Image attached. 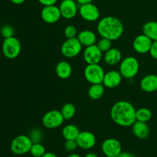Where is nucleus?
Instances as JSON below:
<instances>
[{"label": "nucleus", "mask_w": 157, "mask_h": 157, "mask_svg": "<svg viewBox=\"0 0 157 157\" xmlns=\"http://www.w3.org/2000/svg\"><path fill=\"white\" fill-rule=\"evenodd\" d=\"M136 109L130 102L120 101L115 103L110 110V117L118 126L132 127L136 122Z\"/></svg>", "instance_id": "nucleus-1"}, {"label": "nucleus", "mask_w": 157, "mask_h": 157, "mask_svg": "<svg viewBox=\"0 0 157 157\" xmlns=\"http://www.w3.org/2000/svg\"><path fill=\"white\" fill-rule=\"evenodd\" d=\"M97 29L101 38H106L111 41L117 40L124 33V25L119 18L114 16H105L98 23Z\"/></svg>", "instance_id": "nucleus-2"}, {"label": "nucleus", "mask_w": 157, "mask_h": 157, "mask_svg": "<svg viewBox=\"0 0 157 157\" xmlns=\"http://www.w3.org/2000/svg\"><path fill=\"white\" fill-rule=\"evenodd\" d=\"M139 70V61L135 57H127L121 61L119 71L123 78H127V79H132L137 75Z\"/></svg>", "instance_id": "nucleus-3"}, {"label": "nucleus", "mask_w": 157, "mask_h": 157, "mask_svg": "<svg viewBox=\"0 0 157 157\" xmlns=\"http://www.w3.org/2000/svg\"><path fill=\"white\" fill-rule=\"evenodd\" d=\"M32 141L27 135H18L12 140L10 144L11 151L15 155L21 156L29 153L32 147Z\"/></svg>", "instance_id": "nucleus-4"}, {"label": "nucleus", "mask_w": 157, "mask_h": 157, "mask_svg": "<svg viewBox=\"0 0 157 157\" xmlns=\"http://www.w3.org/2000/svg\"><path fill=\"white\" fill-rule=\"evenodd\" d=\"M2 54L8 59H15L20 55L21 51V42L15 36L4 38L2 45Z\"/></svg>", "instance_id": "nucleus-5"}, {"label": "nucleus", "mask_w": 157, "mask_h": 157, "mask_svg": "<svg viewBox=\"0 0 157 157\" xmlns=\"http://www.w3.org/2000/svg\"><path fill=\"white\" fill-rule=\"evenodd\" d=\"M84 75L90 84H102L105 71L99 64H87L84 68Z\"/></svg>", "instance_id": "nucleus-6"}, {"label": "nucleus", "mask_w": 157, "mask_h": 157, "mask_svg": "<svg viewBox=\"0 0 157 157\" xmlns=\"http://www.w3.org/2000/svg\"><path fill=\"white\" fill-rule=\"evenodd\" d=\"M83 45L78 38H67L61 47V52L65 58H72L78 56L82 51Z\"/></svg>", "instance_id": "nucleus-7"}, {"label": "nucleus", "mask_w": 157, "mask_h": 157, "mask_svg": "<svg viewBox=\"0 0 157 157\" xmlns=\"http://www.w3.org/2000/svg\"><path fill=\"white\" fill-rule=\"evenodd\" d=\"M65 121L63 117L61 110H52L48 111L42 117L43 126L47 129H56L61 127Z\"/></svg>", "instance_id": "nucleus-8"}, {"label": "nucleus", "mask_w": 157, "mask_h": 157, "mask_svg": "<svg viewBox=\"0 0 157 157\" xmlns=\"http://www.w3.org/2000/svg\"><path fill=\"white\" fill-rule=\"evenodd\" d=\"M101 150L104 156L117 157L122 152V145L118 140L108 138L103 141L101 144Z\"/></svg>", "instance_id": "nucleus-9"}, {"label": "nucleus", "mask_w": 157, "mask_h": 157, "mask_svg": "<svg viewBox=\"0 0 157 157\" xmlns=\"http://www.w3.org/2000/svg\"><path fill=\"white\" fill-rule=\"evenodd\" d=\"M78 12L81 18L87 21H95L100 18L99 9L92 2L81 5Z\"/></svg>", "instance_id": "nucleus-10"}, {"label": "nucleus", "mask_w": 157, "mask_h": 157, "mask_svg": "<svg viewBox=\"0 0 157 157\" xmlns=\"http://www.w3.org/2000/svg\"><path fill=\"white\" fill-rule=\"evenodd\" d=\"M103 57V52L96 44L85 47L83 52V58L87 64H99Z\"/></svg>", "instance_id": "nucleus-11"}, {"label": "nucleus", "mask_w": 157, "mask_h": 157, "mask_svg": "<svg viewBox=\"0 0 157 157\" xmlns=\"http://www.w3.org/2000/svg\"><path fill=\"white\" fill-rule=\"evenodd\" d=\"M41 19L48 24H55L58 22L61 18V14L59 7L55 5L44 6L41 12Z\"/></svg>", "instance_id": "nucleus-12"}, {"label": "nucleus", "mask_w": 157, "mask_h": 157, "mask_svg": "<svg viewBox=\"0 0 157 157\" xmlns=\"http://www.w3.org/2000/svg\"><path fill=\"white\" fill-rule=\"evenodd\" d=\"M58 7L61 17L67 20L75 18L79 10L78 4L75 0H62Z\"/></svg>", "instance_id": "nucleus-13"}, {"label": "nucleus", "mask_w": 157, "mask_h": 157, "mask_svg": "<svg viewBox=\"0 0 157 157\" xmlns=\"http://www.w3.org/2000/svg\"><path fill=\"white\" fill-rule=\"evenodd\" d=\"M78 147L82 150H90L95 146L97 139L95 135L90 131H81L76 139Z\"/></svg>", "instance_id": "nucleus-14"}, {"label": "nucleus", "mask_w": 157, "mask_h": 157, "mask_svg": "<svg viewBox=\"0 0 157 157\" xmlns=\"http://www.w3.org/2000/svg\"><path fill=\"white\" fill-rule=\"evenodd\" d=\"M153 41L144 34L137 35L133 41V48L139 54H146L150 52Z\"/></svg>", "instance_id": "nucleus-15"}, {"label": "nucleus", "mask_w": 157, "mask_h": 157, "mask_svg": "<svg viewBox=\"0 0 157 157\" xmlns=\"http://www.w3.org/2000/svg\"><path fill=\"white\" fill-rule=\"evenodd\" d=\"M122 78L123 77L120 71L115 70L109 71L104 75L102 84L107 88H115L121 84Z\"/></svg>", "instance_id": "nucleus-16"}, {"label": "nucleus", "mask_w": 157, "mask_h": 157, "mask_svg": "<svg viewBox=\"0 0 157 157\" xmlns=\"http://www.w3.org/2000/svg\"><path fill=\"white\" fill-rule=\"evenodd\" d=\"M140 87L144 92L153 93L157 90V75H148L140 81Z\"/></svg>", "instance_id": "nucleus-17"}, {"label": "nucleus", "mask_w": 157, "mask_h": 157, "mask_svg": "<svg viewBox=\"0 0 157 157\" xmlns=\"http://www.w3.org/2000/svg\"><path fill=\"white\" fill-rule=\"evenodd\" d=\"M104 61L108 65H116L122 61V53L118 48H111L104 53Z\"/></svg>", "instance_id": "nucleus-18"}, {"label": "nucleus", "mask_w": 157, "mask_h": 157, "mask_svg": "<svg viewBox=\"0 0 157 157\" xmlns=\"http://www.w3.org/2000/svg\"><path fill=\"white\" fill-rule=\"evenodd\" d=\"M132 131L134 136L138 139H146L150 134V128L147 123L136 121L132 125Z\"/></svg>", "instance_id": "nucleus-19"}, {"label": "nucleus", "mask_w": 157, "mask_h": 157, "mask_svg": "<svg viewBox=\"0 0 157 157\" xmlns=\"http://www.w3.org/2000/svg\"><path fill=\"white\" fill-rule=\"evenodd\" d=\"M77 38L79 40L81 44L83 46H85V47L96 44L97 35L94 32L90 30H87H87L81 31L78 34Z\"/></svg>", "instance_id": "nucleus-20"}, {"label": "nucleus", "mask_w": 157, "mask_h": 157, "mask_svg": "<svg viewBox=\"0 0 157 157\" xmlns=\"http://www.w3.org/2000/svg\"><path fill=\"white\" fill-rule=\"evenodd\" d=\"M55 72L57 76L63 80L67 79L72 74V67L69 62L66 61H61L55 67Z\"/></svg>", "instance_id": "nucleus-21"}, {"label": "nucleus", "mask_w": 157, "mask_h": 157, "mask_svg": "<svg viewBox=\"0 0 157 157\" xmlns=\"http://www.w3.org/2000/svg\"><path fill=\"white\" fill-rule=\"evenodd\" d=\"M143 34L147 35L152 41H157V21H147L143 25Z\"/></svg>", "instance_id": "nucleus-22"}, {"label": "nucleus", "mask_w": 157, "mask_h": 157, "mask_svg": "<svg viewBox=\"0 0 157 157\" xmlns=\"http://www.w3.org/2000/svg\"><path fill=\"white\" fill-rule=\"evenodd\" d=\"M80 130L75 124H67L64 126L62 129V136L65 140H75L80 133Z\"/></svg>", "instance_id": "nucleus-23"}, {"label": "nucleus", "mask_w": 157, "mask_h": 157, "mask_svg": "<svg viewBox=\"0 0 157 157\" xmlns=\"http://www.w3.org/2000/svg\"><path fill=\"white\" fill-rule=\"evenodd\" d=\"M104 90H105V87L103 84H91L89 87L87 94L90 99L97 101L102 98L104 94Z\"/></svg>", "instance_id": "nucleus-24"}, {"label": "nucleus", "mask_w": 157, "mask_h": 157, "mask_svg": "<svg viewBox=\"0 0 157 157\" xmlns=\"http://www.w3.org/2000/svg\"><path fill=\"white\" fill-rule=\"evenodd\" d=\"M153 116L152 111L147 107H141L136 110V121L147 123Z\"/></svg>", "instance_id": "nucleus-25"}, {"label": "nucleus", "mask_w": 157, "mask_h": 157, "mask_svg": "<svg viewBox=\"0 0 157 157\" xmlns=\"http://www.w3.org/2000/svg\"><path fill=\"white\" fill-rule=\"evenodd\" d=\"M61 112L64 120H70L75 117L76 108H75V106L71 103H66L61 107Z\"/></svg>", "instance_id": "nucleus-26"}, {"label": "nucleus", "mask_w": 157, "mask_h": 157, "mask_svg": "<svg viewBox=\"0 0 157 157\" xmlns=\"http://www.w3.org/2000/svg\"><path fill=\"white\" fill-rule=\"evenodd\" d=\"M29 153L33 157H42L46 153L45 147L41 143H35L32 144Z\"/></svg>", "instance_id": "nucleus-27"}, {"label": "nucleus", "mask_w": 157, "mask_h": 157, "mask_svg": "<svg viewBox=\"0 0 157 157\" xmlns=\"http://www.w3.org/2000/svg\"><path fill=\"white\" fill-rule=\"evenodd\" d=\"M97 45H98V47L99 48L100 50H101L103 53H105L106 52L110 50L112 48V41L108 39V38H101V39L98 41Z\"/></svg>", "instance_id": "nucleus-28"}, {"label": "nucleus", "mask_w": 157, "mask_h": 157, "mask_svg": "<svg viewBox=\"0 0 157 157\" xmlns=\"http://www.w3.org/2000/svg\"><path fill=\"white\" fill-rule=\"evenodd\" d=\"M29 136L33 144L35 143H41L43 138L42 131L39 128H34L30 131Z\"/></svg>", "instance_id": "nucleus-29"}, {"label": "nucleus", "mask_w": 157, "mask_h": 157, "mask_svg": "<svg viewBox=\"0 0 157 157\" xmlns=\"http://www.w3.org/2000/svg\"><path fill=\"white\" fill-rule=\"evenodd\" d=\"M15 33V29L10 25H3L0 29V34L4 38H10V37L14 36Z\"/></svg>", "instance_id": "nucleus-30"}, {"label": "nucleus", "mask_w": 157, "mask_h": 157, "mask_svg": "<svg viewBox=\"0 0 157 157\" xmlns=\"http://www.w3.org/2000/svg\"><path fill=\"white\" fill-rule=\"evenodd\" d=\"M78 34V30H77L76 27L72 25H67L64 28V35L66 38H77Z\"/></svg>", "instance_id": "nucleus-31"}, {"label": "nucleus", "mask_w": 157, "mask_h": 157, "mask_svg": "<svg viewBox=\"0 0 157 157\" xmlns=\"http://www.w3.org/2000/svg\"><path fill=\"white\" fill-rule=\"evenodd\" d=\"M78 147V145L75 140H65V142H64V150L66 151L69 152V153H73V152H75Z\"/></svg>", "instance_id": "nucleus-32"}, {"label": "nucleus", "mask_w": 157, "mask_h": 157, "mask_svg": "<svg viewBox=\"0 0 157 157\" xmlns=\"http://www.w3.org/2000/svg\"><path fill=\"white\" fill-rule=\"evenodd\" d=\"M149 53L153 59L157 60V41H153Z\"/></svg>", "instance_id": "nucleus-33"}, {"label": "nucleus", "mask_w": 157, "mask_h": 157, "mask_svg": "<svg viewBox=\"0 0 157 157\" xmlns=\"http://www.w3.org/2000/svg\"><path fill=\"white\" fill-rule=\"evenodd\" d=\"M40 4L42 5L43 6H48L55 5L58 0H38Z\"/></svg>", "instance_id": "nucleus-34"}, {"label": "nucleus", "mask_w": 157, "mask_h": 157, "mask_svg": "<svg viewBox=\"0 0 157 157\" xmlns=\"http://www.w3.org/2000/svg\"><path fill=\"white\" fill-rule=\"evenodd\" d=\"M117 157H136L133 153L127 151H122Z\"/></svg>", "instance_id": "nucleus-35"}, {"label": "nucleus", "mask_w": 157, "mask_h": 157, "mask_svg": "<svg viewBox=\"0 0 157 157\" xmlns=\"http://www.w3.org/2000/svg\"><path fill=\"white\" fill-rule=\"evenodd\" d=\"M94 0H76L77 2L80 5H83V4H86V3H90L92 2Z\"/></svg>", "instance_id": "nucleus-36"}, {"label": "nucleus", "mask_w": 157, "mask_h": 157, "mask_svg": "<svg viewBox=\"0 0 157 157\" xmlns=\"http://www.w3.org/2000/svg\"><path fill=\"white\" fill-rule=\"evenodd\" d=\"M42 157H58V156H57L56 154H55L54 153H52V152H46Z\"/></svg>", "instance_id": "nucleus-37"}, {"label": "nucleus", "mask_w": 157, "mask_h": 157, "mask_svg": "<svg viewBox=\"0 0 157 157\" xmlns=\"http://www.w3.org/2000/svg\"><path fill=\"white\" fill-rule=\"evenodd\" d=\"M10 1L15 5H21L22 4L25 0H10Z\"/></svg>", "instance_id": "nucleus-38"}, {"label": "nucleus", "mask_w": 157, "mask_h": 157, "mask_svg": "<svg viewBox=\"0 0 157 157\" xmlns=\"http://www.w3.org/2000/svg\"><path fill=\"white\" fill-rule=\"evenodd\" d=\"M84 157H98V154L95 153H88L85 155Z\"/></svg>", "instance_id": "nucleus-39"}, {"label": "nucleus", "mask_w": 157, "mask_h": 157, "mask_svg": "<svg viewBox=\"0 0 157 157\" xmlns=\"http://www.w3.org/2000/svg\"><path fill=\"white\" fill-rule=\"evenodd\" d=\"M67 157H82L81 156H80L79 154H78V153H71L70 155H68Z\"/></svg>", "instance_id": "nucleus-40"}, {"label": "nucleus", "mask_w": 157, "mask_h": 157, "mask_svg": "<svg viewBox=\"0 0 157 157\" xmlns=\"http://www.w3.org/2000/svg\"><path fill=\"white\" fill-rule=\"evenodd\" d=\"M104 157H110V156H105Z\"/></svg>", "instance_id": "nucleus-41"}]
</instances>
